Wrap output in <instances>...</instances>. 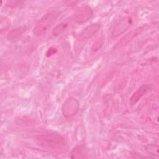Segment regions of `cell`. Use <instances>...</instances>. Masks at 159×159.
I'll return each instance as SVG.
<instances>
[{"label":"cell","mask_w":159,"mask_h":159,"mask_svg":"<svg viewBox=\"0 0 159 159\" xmlns=\"http://www.w3.org/2000/svg\"><path fill=\"white\" fill-rule=\"evenodd\" d=\"M36 139L43 148L55 152L63 150L66 144L65 138L61 135L56 133L42 134L37 135Z\"/></svg>","instance_id":"6da1fadb"},{"label":"cell","mask_w":159,"mask_h":159,"mask_svg":"<svg viewBox=\"0 0 159 159\" xmlns=\"http://www.w3.org/2000/svg\"><path fill=\"white\" fill-rule=\"evenodd\" d=\"M59 16V12L52 11L44 15L36 24L33 29V33L35 35H40L43 34L56 20Z\"/></svg>","instance_id":"7a4b0ae2"},{"label":"cell","mask_w":159,"mask_h":159,"mask_svg":"<svg viewBox=\"0 0 159 159\" xmlns=\"http://www.w3.org/2000/svg\"><path fill=\"white\" fill-rule=\"evenodd\" d=\"M80 109V102L74 98L70 97L65 100L62 106L61 111L66 117H72L76 115Z\"/></svg>","instance_id":"3957f363"},{"label":"cell","mask_w":159,"mask_h":159,"mask_svg":"<svg viewBox=\"0 0 159 159\" xmlns=\"http://www.w3.org/2000/svg\"><path fill=\"white\" fill-rule=\"evenodd\" d=\"M93 12L92 9L88 5L80 7L75 12L74 17L78 23H84L88 21L93 16Z\"/></svg>","instance_id":"277c9868"},{"label":"cell","mask_w":159,"mask_h":159,"mask_svg":"<svg viewBox=\"0 0 159 159\" xmlns=\"http://www.w3.org/2000/svg\"><path fill=\"white\" fill-rule=\"evenodd\" d=\"M132 19L130 17H125L121 19L114 27L111 35L116 37L124 32L132 24Z\"/></svg>","instance_id":"5b68a950"},{"label":"cell","mask_w":159,"mask_h":159,"mask_svg":"<svg viewBox=\"0 0 159 159\" xmlns=\"http://www.w3.org/2000/svg\"><path fill=\"white\" fill-rule=\"evenodd\" d=\"M145 29L144 26H142L140 27H138L135 29V30H132L124 37H122L120 40L118 42V43L116 44V46L115 47L116 48H120L124 45H125L127 43H128L129 42H130L135 36H137L138 34H139L142 31H143Z\"/></svg>","instance_id":"8992f818"},{"label":"cell","mask_w":159,"mask_h":159,"mask_svg":"<svg viewBox=\"0 0 159 159\" xmlns=\"http://www.w3.org/2000/svg\"><path fill=\"white\" fill-rule=\"evenodd\" d=\"M151 89L150 86L147 84H143L132 95L130 98L129 103L130 106H134L144 95H145Z\"/></svg>","instance_id":"52a82bcc"},{"label":"cell","mask_w":159,"mask_h":159,"mask_svg":"<svg viewBox=\"0 0 159 159\" xmlns=\"http://www.w3.org/2000/svg\"><path fill=\"white\" fill-rule=\"evenodd\" d=\"M100 29V25L99 24H92L86 27L80 34L78 39L79 40H84L94 35Z\"/></svg>","instance_id":"ba28073f"},{"label":"cell","mask_w":159,"mask_h":159,"mask_svg":"<svg viewBox=\"0 0 159 159\" xmlns=\"http://www.w3.org/2000/svg\"><path fill=\"white\" fill-rule=\"evenodd\" d=\"M25 27L22 26L15 29H13L7 35V38L9 40H15L17 39L25 31Z\"/></svg>","instance_id":"9c48e42d"},{"label":"cell","mask_w":159,"mask_h":159,"mask_svg":"<svg viewBox=\"0 0 159 159\" xmlns=\"http://www.w3.org/2000/svg\"><path fill=\"white\" fill-rule=\"evenodd\" d=\"M68 27V24L66 23H61L57 25L52 30V34L55 36H57L61 34Z\"/></svg>","instance_id":"30bf717a"},{"label":"cell","mask_w":159,"mask_h":159,"mask_svg":"<svg viewBox=\"0 0 159 159\" xmlns=\"http://www.w3.org/2000/svg\"><path fill=\"white\" fill-rule=\"evenodd\" d=\"M145 150L148 153L158 157V147L153 144H148L145 147Z\"/></svg>","instance_id":"8fae6325"},{"label":"cell","mask_w":159,"mask_h":159,"mask_svg":"<svg viewBox=\"0 0 159 159\" xmlns=\"http://www.w3.org/2000/svg\"><path fill=\"white\" fill-rule=\"evenodd\" d=\"M103 43H104V39L103 38H99L93 44V47H92V50L93 51L99 50L102 46Z\"/></svg>","instance_id":"7c38bea8"}]
</instances>
